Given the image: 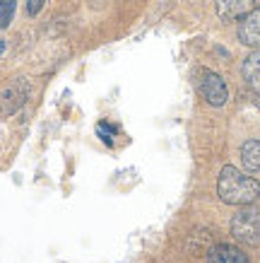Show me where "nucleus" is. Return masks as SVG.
Wrapping results in <instances>:
<instances>
[{
    "label": "nucleus",
    "mask_w": 260,
    "mask_h": 263,
    "mask_svg": "<svg viewBox=\"0 0 260 263\" xmlns=\"http://www.w3.org/2000/svg\"><path fill=\"white\" fill-rule=\"evenodd\" d=\"M217 196L227 205H253L260 198V181L227 164L217 179Z\"/></svg>",
    "instance_id": "obj_1"
},
{
    "label": "nucleus",
    "mask_w": 260,
    "mask_h": 263,
    "mask_svg": "<svg viewBox=\"0 0 260 263\" xmlns=\"http://www.w3.org/2000/svg\"><path fill=\"white\" fill-rule=\"evenodd\" d=\"M231 234L246 247H260V208L241 205V210L231 217Z\"/></svg>",
    "instance_id": "obj_2"
},
{
    "label": "nucleus",
    "mask_w": 260,
    "mask_h": 263,
    "mask_svg": "<svg viewBox=\"0 0 260 263\" xmlns=\"http://www.w3.org/2000/svg\"><path fill=\"white\" fill-rule=\"evenodd\" d=\"M195 87L197 95L203 97L207 104H212V106H222L229 99L227 82L222 80L217 72L207 70V68H197L195 70Z\"/></svg>",
    "instance_id": "obj_3"
},
{
    "label": "nucleus",
    "mask_w": 260,
    "mask_h": 263,
    "mask_svg": "<svg viewBox=\"0 0 260 263\" xmlns=\"http://www.w3.org/2000/svg\"><path fill=\"white\" fill-rule=\"evenodd\" d=\"M29 82L24 78H17L8 85V87L0 92V116H12L15 111H19L24 106V102L29 99Z\"/></svg>",
    "instance_id": "obj_4"
},
{
    "label": "nucleus",
    "mask_w": 260,
    "mask_h": 263,
    "mask_svg": "<svg viewBox=\"0 0 260 263\" xmlns=\"http://www.w3.org/2000/svg\"><path fill=\"white\" fill-rule=\"evenodd\" d=\"M260 8V0H217V15L224 22H236L244 20L248 12Z\"/></svg>",
    "instance_id": "obj_5"
},
{
    "label": "nucleus",
    "mask_w": 260,
    "mask_h": 263,
    "mask_svg": "<svg viewBox=\"0 0 260 263\" xmlns=\"http://www.w3.org/2000/svg\"><path fill=\"white\" fill-rule=\"evenodd\" d=\"M238 41L244 46L260 48V8H255L253 12L238 22Z\"/></svg>",
    "instance_id": "obj_6"
},
{
    "label": "nucleus",
    "mask_w": 260,
    "mask_h": 263,
    "mask_svg": "<svg viewBox=\"0 0 260 263\" xmlns=\"http://www.w3.org/2000/svg\"><path fill=\"white\" fill-rule=\"evenodd\" d=\"M207 263H248V256L244 249L234 247V244H217L210 249Z\"/></svg>",
    "instance_id": "obj_7"
},
{
    "label": "nucleus",
    "mask_w": 260,
    "mask_h": 263,
    "mask_svg": "<svg viewBox=\"0 0 260 263\" xmlns=\"http://www.w3.org/2000/svg\"><path fill=\"white\" fill-rule=\"evenodd\" d=\"M241 75H244L246 85H248L255 95H260V48H255L253 53L246 56L244 65H241Z\"/></svg>",
    "instance_id": "obj_8"
},
{
    "label": "nucleus",
    "mask_w": 260,
    "mask_h": 263,
    "mask_svg": "<svg viewBox=\"0 0 260 263\" xmlns=\"http://www.w3.org/2000/svg\"><path fill=\"white\" fill-rule=\"evenodd\" d=\"M238 155H241V164H244V169L248 174L260 172V140H255V138L246 140V143L241 145Z\"/></svg>",
    "instance_id": "obj_9"
},
{
    "label": "nucleus",
    "mask_w": 260,
    "mask_h": 263,
    "mask_svg": "<svg viewBox=\"0 0 260 263\" xmlns=\"http://www.w3.org/2000/svg\"><path fill=\"white\" fill-rule=\"evenodd\" d=\"M17 0H0V29H8L12 17H15Z\"/></svg>",
    "instance_id": "obj_10"
},
{
    "label": "nucleus",
    "mask_w": 260,
    "mask_h": 263,
    "mask_svg": "<svg viewBox=\"0 0 260 263\" xmlns=\"http://www.w3.org/2000/svg\"><path fill=\"white\" fill-rule=\"evenodd\" d=\"M96 133H99V138H102L106 145L113 143V128H111L109 123H99V126H96Z\"/></svg>",
    "instance_id": "obj_11"
},
{
    "label": "nucleus",
    "mask_w": 260,
    "mask_h": 263,
    "mask_svg": "<svg viewBox=\"0 0 260 263\" xmlns=\"http://www.w3.org/2000/svg\"><path fill=\"white\" fill-rule=\"evenodd\" d=\"M44 5H46V0H27V15L36 17L44 10Z\"/></svg>",
    "instance_id": "obj_12"
},
{
    "label": "nucleus",
    "mask_w": 260,
    "mask_h": 263,
    "mask_svg": "<svg viewBox=\"0 0 260 263\" xmlns=\"http://www.w3.org/2000/svg\"><path fill=\"white\" fill-rule=\"evenodd\" d=\"M3 51H5V41L0 39V53H3Z\"/></svg>",
    "instance_id": "obj_13"
}]
</instances>
